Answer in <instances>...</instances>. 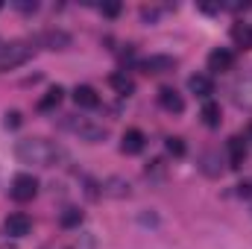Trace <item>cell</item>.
Instances as JSON below:
<instances>
[{
  "mask_svg": "<svg viewBox=\"0 0 252 249\" xmlns=\"http://www.w3.org/2000/svg\"><path fill=\"white\" fill-rule=\"evenodd\" d=\"M232 41L241 50H252V24H235L232 27Z\"/></svg>",
  "mask_w": 252,
  "mask_h": 249,
  "instance_id": "cell-14",
  "label": "cell"
},
{
  "mask_svg": "<svg viewBox=\"0 0 252 249\" xmlns=\"http://www.w3.org/2000/svg\"><path fill=\"white\" fill-rule=\"evenodd\" d=\"M250 138H252V126H250Z\"/></svg>",
  "mask_w": 252,
  "mask_h": 249,
  "instance_id": "cell-24",
  "label": "cell"
},
{
  "mask_svg": "<svg viewBox=\"0 0 252 249\" xmlns=\"http://www.w3.org/2000/svg\"><path fill=\"white\" fill-rule=\"evenodd\" d=\"M82 223V211H76V208H67L62 214V226L64 229H70V226H79Z\"/></svg>",
  "mask_w": 252,
  "mask_h": 249,
  "instance_id": "cell-21",
  "label": "cell"
},
{
  "mask_svg": "<svg viewBox=\"0 0 252 249\" xmlns=\"http://www.w3.org/2000/svg\"><path fill=\"white\" fill-rule=\"evenodd\" d=\"M73 103L79 109H97L100 106V97H97V91L91 85H76L73 88Z\"/></svg>",
  "mask_w": 252,
  "mask_h": 249,
  "instance_id": "cell-9",
  "label": "cell"
},
{
  "mask_svg": "<svg viewBox=\"0 0 252 249\" xmlns=\"http://www.w3.org/2000/svg\"><path fill=\"white\" fill-rule=\"evenodd\" d=\"M199 118H202V124H205V126H211V129H214V126H220V106L208 100V103L202 106V112H199Z\"/></svg>",
  "mask_w": 252,
  "mask_h": 249,
  "instance_id": "cell-16",
  "label": "cell"
},
{
  "mask_svg": "<svg viewBox=\"0 0 252 249\" xmlns=\"http://www.w3.org/2000/svg\"><path fill=\"white\" fill-rule=\"evenodd\" d=\"M247 161V141L244 138H229V164L241 167Z\"/></svg>",
  "mask_w": 252,
  "mask_h": 249,
  "instance_id": "cell-12",
  "label": "cell"
},
{
  "mask_svg": "<svg viewBox=\"0 0 252 249\" xmlns=\"http://www.w3.org/2000/svg\"><path fill=\"white\" fill-rule=\"evenodd\" d=\"M232 64H235V53L226 47H217L208 53V70L211 73H226V70H232Z\"/></svg>",
  "mask_w": 252,
  "mask_h": 249,
  "instance_id": "cell-6",
  "label": "cell"
},
{
  "mask_svg": "<svg viewBox=\"0 0 252 249\" xmlns=\"http://www.w3.org/2000/svg\"><path fill=\"white\" fill-rule=\"evenodd\" d=\"M176 67V59L173 56H150L141 62V70L144 73H153V76H161V73H170Z\"/></svg>",
  "mask_w": 252,
  "mask_h": 249,
  "instance_id": "cell-8",
  "label": "cell"
},
{
  "mask_svg": "<svg viewBox=\"0 0 252 249\" xmlns=\"http://www.w3.org/2000/svg\"><path fill=\"white\" fill-rule=\"evenodd\" d=\"M121 150L126 156H138L144 150V132L141 129H126L124 138H121Z\"/></svg>",
  "mask_w": 252,
  "mask_h": 249,
  "instance_id": "cell-10",
  "label": "cell"
},
{
  "mask_svg": "<svg viewBox=\"0 0 252 249\" xmlns=\"http://www.w3.org/2000/svg\"><path fill=\"white\" fill-rule=\"evenodd\" d=\"M109 85H112L118 94H124V97L135 94V79H132L129 73H124V70H121V73H112V76H109Z\"/></svg>",
  "mask_w": 252,
  "mask_h": 249,
  "instance_id": "cell-13",
  "label": "cell"
},
{
  "mask_svg": "<svg viewBox=\"0 0 252 249\" xmlns=\"http://www.w3.org/2000/svg\"><path fill=\"white\" fill-rule=\"evenodd\" d=\"M188 88H190V94H196V97H211V94H214V82H211V76H205V73L190 76Z\"/></svg>",
  "mask_w": 252,
  "mask_h": 249,
  "instance_id": "cell-11",
  "label": "cell"
},
{
  "mask_svg": "<svg viewBox=\"0 0 252 249\" xmlns=\"http://www.w3.org/2000/svg\"><path fill=\"white\" fill-rule=\"evenodd\" d=\"M62 249H97V238L85 232V235H76V238H73L67 247H62Z\"/></svg>",
  "mask_w": 252,
  "mask_h": 249,
  "instance_id": "cell-18",
  "label": "cell"
},
{
  "mask_svg": "<svg viewBox=\"0 0 252 249\" xmlns=\"http://www.w3.org/2000/svg\"><path fill=\"white\" fill-rule=\"evenodd\" d=\"M164 147H167V153H170V156H176V158H182V156H185V150H188L182 138H167V141H164Z\"/></svg>",
  "mask_w": 252,
  "mask_h": 249,
  "instance_id": "cell-19",
  "label": "cell"
},
{
  "mask_svg": "<svg viewBox=\"0 0 252 249\" xmlns=\"http://www.w3.org/2000/svg\"><path fill=\"white\" fill-rule=\"evenodd\" d=\"M121 12V3H103V15H109V18H115Z\"/></svg>",
  "mask_w": 252,
  "mask_h": 249,
  "instance_id": "cell-22",
  "label": "cell"
},
{
  "mask_svg": "<svg viewBox=\"0 0 252 249\" xmlns=\"http://www.w3.org/2000/svg\"><path fill=\"white\" fill-rule=\"evenodd\" d=\"M15 156L18 161L32 164V167H53L62 158V150L47 138H24L15 144Z\"/></svg>",
  "mask_w": 252,
  "mask_h": 249,
  "instance_id": "cell-1",
  "label": "cell"
},
{
  "mask_svg": "<svg viewBox=\"0 0 252 249\" xmlns=\"http://www.w3.org/2000/svg\"><path fill=\"white\" fill-rule=\"evenodd\" d=\"M158 103H161V109L164 112H173V115H182L185 112V100H182V94L176 91V88H158Z\"/></svg>",
  "mask_w": 252,
  "mask_h": 249,
  "instance_id": "cell-7",
  "label": "cell"
},
{
  "mask_svg": "<svg viewBox=\"0 0 252 249\" xmlns=\"http://www.w3.org/2000/svg\"><path fill=\"white\" fill-rule=\"evenodd\" d=\"M235 100H238V106L252 109V76L241 79V82L235 85Z\"/></svg>",
  "mask_w": 252,
  "mask_h": 249,
  "instance_id": "cell-15",
  "label": "cell"
},
{
  "mask_svg": "<svg viewBox=\"0 0 252 249\" xmlns=\"http://www.w3.org/2000/svg\"><path fill=\"white\" fill-rule=\"evenodd\" d=\"M32 59V47L27 41H9L0 47V70H12V67H21Z\"/></svg>",
  "mask_w": 252,
  "mask_h": 249,
  "instance_id": "cell-2",
  "label": "cell"
},
{
  "mask_svg": "<svg viewBox=\"0 0 252 249\" xmlns=\"http://www.w3.org/2000/svg\"><path fill=\"white\" fill-rule=\"evenodd\" d=\"M44 41L50 44V50H62V47L67 44V41H70V38H67L64 32H47V35H44Z\"/></svg>",
  "mask_w": 252,
  "mask_h": 249,
  "instance_id": "cell-20",
  "label": "cell"
},
{
  "mask_svg": "<svg viewBox=\"0 0 252 249\" xmlns=\"http://www.w3.org/2000/svg\"><path fill=\"white\" fill-rule=\"evenodd\" d=\"M30 229H32V220H30L27 214H21V211L9 214V217L3 220V232H6L9 238H27Z\"/></svg>",
  "mask_w": 252,
  "mask_h": 249,
  "instance_id": "cell-5",
  "label": "cell"
},
{
  "mask_svg": "<svg viewBox=\"0 0 252 249\" xmlns=\"http://www.w3.org/2000/svg\"><path fill=\"white\" fill-rule=\"evenodd\" d=\"M62 97H64V91L59 88V85H56V88H50V91H47V94L41 97L38 109H41V112H50V109H56V106L62 103Z\"/></svg>",
  "mask_w": 252,
  "mask_h": 249,
  "instance_id": "cell-17",
  "label": "cell"
},
{
  "mask_svg": "<svg viewBox=\"0 0 252 249\" xmlns=\"http://www.w3.org/2000/svg\"><path fill=\"white\" fill-rule=\"evenodd\" d=\"M9 193H12V199H15V202H30V199L38 193V179H35V176H30V173H21V176H15V179H12Z\"/></svg>",
  "mask_w": 252,
  "mask_h": 249,
  "instance_id": "cell-4",
  "label": "cell"
},
{
  "mask_svg": "<svg viewBox=\"0 0 252 249\" xmlns=\"http://www.w3.org/2000/svg\"><path fill=\"white\" fill-rule=\"evenodd\" d=\"M64 126H67L73 135H79L82 141H88V144H100V141H106V135H109L106 126L94 124V121H88V118H70Z\"/></svg>",
  "mask_w": 252,
  "mask_h": 249,
  "instance_id": "cell-3",
  "label": "cell"
},
{
  "mask_svg": "<svg viewBox=\"0 0 252 249\" xmlns=\"http://www.w3.org/2000/svg\"><path fill=\"white\" fill-rule=\"evenodd\" d=\"M6 126H18V112H12V115H6Z\"/></svg>",
  "mask_w": 252,
  "mask_h": 249,
  "instance_id": "cell-23",
  "label": "cell"
}]
</instances>
